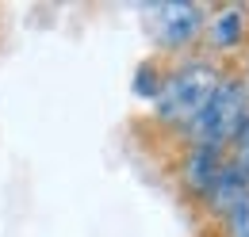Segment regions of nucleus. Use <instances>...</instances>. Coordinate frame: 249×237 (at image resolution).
<instances>
[{
  "label": "nucleus",
  "mask_w": 249,
  "mask_h": 237,
  "mask_svg": "<svg viewBox=\"0 0 249 237\" xmlns=\"http://www.w3.org/2000/svg\"><path fill=\"white\" fill-rule=\"evenodd\" d=\"M218 69L211 61L192 58L184 65H177L154 96V107L161 122H173V126H188L192 118L203 111V103L211 100V92L218 88Z\"/></svg>",
  "instance_id": "f257e3e1"
},
{
  "label": "nucleus",
  "mask_w": 249,
  "mask_h": 237,
  "mask_svg": "<svg viewBox=\"0 0 249 237\" xmlns=\"http://www.w3.org/2000/svg\"><path fill=\"white\" fill-rule=\"evenodd\" d=\"M249 122V88L242 81H218V88L211 92V100L203 103V111L188 122L192 146H207V149H222L230 146L242 126Z\"/></svg>",
  "instance_id": "f03ea898"
},
{
  "label": "nucleus",
  "mask_w": 249,
  "mask_h": 237,
  "mask_svg": "<svg viewBox=\"0 0 249 237\" xmlns=\"http://www.w3.org/2000/svg\"><path fill=\"white\" fill-rule=\"evenodd\" d=\"M146 23L154 31V42L165 50H184L199 38V31L207 27L203 8L188 4V0H169V4H154L146 12Z\"/></svg>",
  "instance_id": "7ed1b4c3"
},
{
  "label": "nucleus",
  "mask_w": 249,
  "mask_h": 237,
  "mask_svg": "<svg viewBox=\"0 0 249 237\" xmlns=\"http://www.w3.org/2000/svg\"><path fill=\"white\" fill-rule=\"evenodd\" d=\"M218 172H222V149H207V146H192L184 165H180L188 191H196V195H207L211 184L218 180Z\"/></svg>",
  "instance_id": "20e7f679"
},
{
  "label": "nucleus",
  "mask_w": 249,
  "mask_h": 237,
  "mask_svg": "<svg viewBox=\"0 0 249 237\" xmlns=\"http://www.w3.org/2000/svg\"><path fill=\"white\" fill-rule=\"evenodd\" d=\"M246 27H249L246 8H222V12L211 16V23H207V42H211L215 50H234V46L246 38Z\"/></svg>",
  "instance_id": "39448f33"
},
{
  "label": "nucleus",
  "mask_w": 249,
  "mask_h": 237,
  "mask_svg": "<svg viewBox=\"0 0 249 237\" xmlns=\"http://www.w3.org/2000/svg\"><path fill=\"white\" fill-rule=\"evenodd\" d=\"M249 191V180L234 169V165H222V172L218 180L211 184V191H207V199H211V207L222 210V214H230V210L238 207V199Z\"/></svg>",
  "instance_id": "423d86ee"
},
{
  "label": "nucleus",
  "mask_w": 249,
  "mask_h": 237,
  "mask_svg": "<svg viewBox=\"0 0 249 237\" xmlns=\"http://www.w3.org/2000/svg\"><path fill=\"white\" fill-rule=\"evenodd\" d=\"M226 230H230V237H249V191L238 199V207L226 214Z\"/></svg>",
  "instance_id": "0eeeda50"
},
{
  "label": "nucleus",
  "mask_w": 249,
  "mask_h": 237,
  "mask_svg": "<svg viewBox=\"0 0 249 237\" xmlns=\"http://www.w3.org/2000/svg\"><path fill=\"white\" fill-rule=\"evenodd\" d=\"M230 165H234V169L249 180V122L242 126V134L234 138V161H230Z\"/></svg>",
  "instance_id": "6e6552de"
}]
</instances>
